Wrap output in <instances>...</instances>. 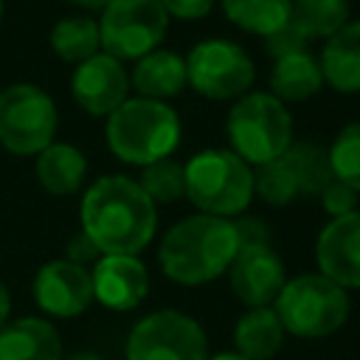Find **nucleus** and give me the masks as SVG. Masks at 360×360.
Instances as JSON below:
<instances>
[{
  "label": "nucleus",
  "mask_w": 360,
  "mask_h": 360,
  "mask_svg": "<svg viewBox=\"0 0 360 360\" xmlns=\"http://www.w3.org/2000/svg\"><path fill=\"white\" fill-rule=\"evenodd\" d=\"M82 225L104 256H138L155 236L158 211L138 180L107 174L84 191Z\"/></svg>",
  "instance_id": "1"
},
{
  "label": "nucleus",
  "mask_w": 360,
  "mask_h": 360,
  "mask_svg": "<svg viewBox=\"0 0 360 360\" xmlns=\"http://www.w3.org/2000/svg\"><path fill=\"white\" fill-rule=\"evenodd\" d=\"M239 250L231 219L194 214L180 219L160 242V267L177 284H205L222 276Z\"/></svg>",
  "instance_id": "2"
},
{
  "label": "nucleus",
  "mask_w": 360,
  "mask_h": 360,
  "mask_svg": "<svg viewBox=\"0 0 360 360\" xmlns=\"http://www.w3.org/2000/svg\"><path fill=\"white\" fill-rule=\"evenodd\" d=\"M107 143L118 160L149 166L177 149L180 118L166 101L127 98L107 115Z\"/></svg>",
  "instance_id": "3"
},
{
  "label": "nucleus",
  "mask_w": 360,
  "mask_h": 360,
  "mask_svg": "<svg viewBox=\"0 0 360 360\" xmlns=\"http://www.w3.org/2000/svg\"><path fill=\"white\" fill-rule=\"evenodd\" d=\"M183 169L186 197L202 214L228 219L253 200V169L231 149H202Z\"/></svg>",
  "instance_id": "4"
},
{
  "label": "nucleus",
  "mask_w": 360,
  "mask_h": 360,
  "mask_svg": "<svg viewBox=\"0 0 360 360\" xmlns=\"http://www.w3.org/2000/svg\"><path fill=\"white\" fill-rule=\"evenodd\" d=\"M231 152L248 166H262L281 158L292 146V118L273 93H245L225 121Z\"/></svg>",
  "instance_id": "5"
},
{
  "label": "nucleus",
  "mask_w": 360,
  "mask_h": 360,
  "mask_svg": "<svg viewBox=\"0 0 360 360\" xmlns=\"http://www.w3.org/2000/svg\"><path fill=\"white\" fill-rule=\"evenodd\" d=\"M281 326L298 338H323L343 326L349 295L321 273H307L287 281L276 298Z\"/></svg>",
  "instance_id": "6"
},
{
  "label": "nucleus",
  "mask_w": 360,
  "mask_h": 360,
  "mask_svg": "<svg viewBox=\"0 0 360 360\" xmlns=\"http://www.w3.org/2000/svg\"><path fill=\"white\" fill-rule=\"evenodd\" d=\"M56 104L37 84H11L0 93V143L14 155H39L56 135Z\"/></svg>",
  "instance_id": "7"
},
{
  "label": "nucleus",
  "mask_w": 360,
  "mask_h": 360,
  "mask_svg": "<svg viewBox=\"0 0 360 360\" xmlns=\"http://www.w3.org/2000/svg\"><path fill=\"white\" fill-rule=\"evenodd\" d=\"M169 14L160 0H112L101 11V48L104 53L124 59H141L152 53L166 37Z\"/></svg>",
  "instance_id": "8"
},
{
  "label": "nucleus",
  "mask_w": 360,
  "mask_h": 360,
  "mask_svg": "<svg viewBox=\"0 0 360 360\" xmlns=\"http://www.w3.org/2000/svg\"><path fill=\"white\" fill-rule=\"evenodd\" d=\"M186 73L188 84L214 101L242 98L256 79L250 56L231 39H205L194 45L186 56Z\"/></svg>",
  "instance_id": "9"
},
{
  "label": "nucleus",
  "mask_w": 360,
  "mask_h": 360,
  "mask_svg": "<svg viewBox=\"0 0 360 360\" xmlns=\"http://www.w3.org/2000/svg\"><path fill=\"white\" fill-rule=\"evenodd\" d=\"M129 360H205V335L183 312H152L135 323L127 340Z\"/></svg>",
  "instance_id": "10"
},
{
  "label": "nucleus",
  "mask_w": 360,
  "mask_h": 360,
  "mask_svg": "<svg viewBox=\"0 0 360 360\" xmlns=\"http://www.w3.org/2000/svg\"><path fill=\"white\" fill-rule=\"evenodd\" d=\"M70 93L84 112L110 115L127 101L129 93V76L124 70V62H118L110 53H96L84 59L73 70Z\"/></svg>",
  "instance_id": "11"
},
{
  "label": "nucleus",
  "mask_w": 360,
  "mask_h": 360,
  "mask_svg": "<svg viewBox=\"0 0 360 360\" xmlns=\"http://www.w3.org/2000/svg\"><path fill=\"white\" fill-rule=\"evenodd\" d=\"M231 287L250 309L267 307L278 298L284 281V264L270 245H242L228 267Z\"/></svg>",
  "instance_id": "12"
},
{
  "label": "nucleus",
  "mask_w": 360,
  "mask_h": 360,
  "mask_svg": "<svg viewBox=\"0 0 360 360\" xmlns=\"http://www.w3.org/2000/svg\"><path fill=\"white\" fill-rule=\"evenodd\" d=\"M34 298L45 312L56 318H73L90 307L93 278L84 267L68 259L48 262L34 278Z\"/></svg>",
  "instance_id": "13"
},
{
  "label": "nucleus",
  "mask_w": 360,
  "mask_h": 360,
  "mask_svg": "<svg viewBox=\"0 0 360 360\" xmlns=\"http://www.w3.org/2000/svg\"><path fill=\"white\" fill-rule=\"evenodd\" d=\"M321 276L338 287H360V211L332 219L315 245Z\"/></svg>",
  "instance_id": "14"
},
{
  "label": "nucleus",
  "mask_w": 360,
  "mask_h": 360,
  "mask_svg": "<svg viewBox=\"0 0 360 360\" xmlns=\"http://www.w3.org/2000/svg\"><path fill=\"white\" fill-rule=\"evenodd\" d=\"M93 298L110 309H132L149 292L146 267L135 256H101L90 273Z\"/></svg>",
  "instance_id": "15"
},
{
  "label": "nucleus",
  "mask_w": 360,
  "mask_h": 360,
  "mask_svg": "<svg viewBox=\"0 0 360 360\" xmlns=\"http://www.w3.org/2000/svg\"><path fill=\"white\" fill-rule=\"evenodd\" d=\"M323 82L338 93H360V22H346L321 51Z\"/></svg>",
  "instance_id": "16"
},
{
  "label": "nucleus",
  "mask_w": 360,
  "mask_h": 360,
  "mask_svg": "<svg viewBox=\"0 0 360 360\" xmlns=\"http://www.w3.org/2000/svg\"><path fill=\"white\" fill-rule=\"evenodd\" d=\"M132 84L141 93V98L163 101L169 96H177L188 84L186 73V59L177 56L174 51H160L155 48L152 53L141 56L132 70Z\"/></svg>",
  "instance_id": "17"
},
{
  "label": "nucleus",
  "mask_w": 360,
  "mask_h": 360,
  "mask_svg": "<svg viewBox=\"0 0 360 360\" xmlns=\"http://www.w3.org/2000/svg\"><path fill=\"white\" fill-rule=\"evenodd\" d=\"M59 335L42 318H20L0 329V360H59Z\"/></svg>",
  "instance_id": "18"
},
{
  "label": "nucleus",
  "mask_w": 360,
  "mask_h": 360,
  "mask_svg": "<svg viewBox=\"0 0 360 360\" xmlns=\"http://www.w3.org/2000/svg\"><path fill=\"white\" fill-rule=\"evenodd\" d=\"M87 160L70 143H51L37 155V177L48 194L68 197L76 194L84 183Z\"/></svg>",
  "instance_id": "19"
},
{
  "label": "nucleus",
  "mask_w": 360,
  "mask_h": 360,
  "mask_svg": "<svg viewBox=\"0 0 360 360\" xmlns=\"http://www.w3.org/2000/svg\"><path fill=\"white\" fill-rule=\"evenodd\" d=\"M321 84H323L321 65L307 51L276 59V65L270 70V90L281 104L284 101H307L321 90Z\"/></svg>",
  "instance_id": "20"
},
{
  "label": "nucleus",
  "mask_w": 360,
  "mask_h": 360,
  "mask_svg": "<svg viewBox=\"0 0 360 360\" xmlns=\"http://www.w3.org/2000/svg\"><path fill=\"white\" fill-rule=\"evenodd\" d=\"M233 340H236L239 357H245V360H270L281 349L284 326H281L276 309L256 307V309H250L239 318Z\"/></svg>",
  "instance_id": "21"
},
{
  "label": "nucleus",
  "mask_w": 360,
  "mask_h": 360,
  "mask_svg": "<svg viewBox=\"0 0 360 360\" xmlns=\"http://www.w3.org/2000/svg\"><path fill=\"white\" fill-rule=\"evenodd\" d=\"M222 8L231 22L267 39L290 22L292 0H222Z\"/></svg>",
  "instance_id": "22"
},
{
  "label": "nucleus",
  "mask_w": 360,
  "mask_h": 360,
  "mask_svg": "<svg viewBox=\"0 0 360 360\" xmlns=\"http://www.w3.org/2000/svg\"><path fill=\"white\" fill-rule=\"evenodd\" d=\"M290 22L304 39H329L349 22V0H292Z\"/></svg>",
  "instance_id": "23"
},
{
  "label": "nucleus",
  "mask_w": 360,
  "mask_h": 360,
  "mask_svg": "<svg viewBox=\"0 0 360 360\" xmlns=\"http://www.w3.org/2000/svg\"><path fill=\"white\" fill-rule=\"evenodd\" d=\"M101 45L98 22L90 17H65L51 31V48L59 59L82 65L84 59L96 56Z\"/></svg>",
  "instance_id": "24"
},
{
  "label": "nucleus",
  "mask_w": 360,
  "mask_h": 360,
  "mask_svg": "<svg viewBox=\"0 0 360 360\" xmlns=\"http://www.w3.org/2000/svg\"><path fill=\"white\" fill-rule=\"evenodd\" d=\"M287 160L295 172L298 188L307 197H321V191L335 180L332 166H329V152L315 146V143H292L287 152Z\"/></svg>",
  "instance_id": "25"
},
{
  "label": "nucleus",
  "mask_w": 360,
  "mask_h": 360,
  "mask_svg": "<svg viewBox=\"0 0 360 360\" xmlns=\"http://www.w3.org/2000/svg\"><path fill=\"white\" fill-rule=\"evenodd\" d=\"M253 191H259V197L270 205H287L301 194L287 155H281L270 163H262L253 172Z\"/></svg>",
  "instance_id": "26"
},
{
  "label": "nucleus",
  "mask_w": 360,
  "mask_h": 360,
  "mask_svg": "<svg viewBox=\"0 0 360 360\" xmlns=\"http://www.w3.org/2000/svg\"><path fill=\"white\" fill-rule=\"evenodd\" d=\"M329 166L335 180L360 194V121L346 124L329 146Z\"/></svg>",
  "instance_id": "27"
},
{
  "label": "nucleus",
  "mask_w": 360,
  "mask_h": 360,
  "mask_svg": "<svg viewBox=\"0 0 360 360\" xmlns=\"http://www.w3.org/2000/svg\"><path fill=\"white\" fill-rule=\"evenodd\" d=\"M138 186L146 191V197L152 202H172L186 194V169L172 158L155 160V163L143 166Z\"/></svg>",
  "instance_id": "28"
},
{
  "label": "nucleus",
  "mask_w": 360,
  "mask_h": 360,
  "mask_svg": "<svg viewBox=\"0 0 360 360\" xmlns=\"http://www.w3.org/2000/svg\"><path fill=\"white\" fill-rule=\"evenodd\" d=\"M321 205L323 211H329L335 219L338 217H346L352 211H357V191L343 186L340 180H332L323 191H321Z\"/></svg>",
  "instance_id": "29"
},
{
  "label": "nucleus",
  "mask_w": 360,
  "mask_h": 360,
  "mask_svg": "<svg viewBox=\"0 0 360 360\" xmlns=\"http://www.w3.org/2000/svg\"><path fill=\"white\" fill-rule=\"evenodd\" d=\"M304 51H307V39H304V34L292 22H287L284 28H278L276 34L267 37V53L273 59H284V56L304 53Z\"/></svg>",
  "instance_id": "30"
},
{
  "label": "nucleus",
  "mask_w": 360,
  "mask_h": 360,
  "mask_svg": "<svg viewBox=\"0 0 360 360\" xmlns=\"http://www.w3.org/2000/svg\"><path fill=\"white\" fill-rule=\"evenodd\" d=\"M166 14L180 20H200L214 8V0H160Z\"/></svg>",
  "instance_id": "31"
},
{
  "label": "nucleus",
  "mask_w": 360,
  "mask_h": 360,
  "mask_svg": "<svg viewBox=\"0 0 360 360\" xmlns=\"http://www.w3.org/2000/svg\"><path fill=\"white\" fill-rule=\"evenodd\" d=\"M98 248H96V242L82 231V233H76L73 239H70V245H68V262H73V264H79V267H84L87 262H96L98 259Z\"/></svg>",
  "instance_id": "32"
},
{
  "label": "nucleus",
  "mask_w": 360,
  "mask_h": 360,
  "mask_svg": "<svg viewBox=\"0 0 360 360\" xmlns=\"http://www.w3.org/2000/svg\"><path fill=\"white\" fill-rule=\"evenodd\" d=\"M233 228H236V236H239V248L242 245H267V228H264L262 219L245 217V219H236Z\"/></svg>",
  "instance_id": "33"
},
{
  "label": "nucleus",
  "mask_w": 360,
  "mask_h": 360,
  "mask_svg": "<svg viewBox=\"0 0 360 360\" xmlns=\"http://www.w3.org/2000/svg\"><path fill=\"white\" fill-rule=\"evenodd\" d=\"M8 307H11V301H8V290L3 287V281H0V329L6 326V318H8Z\"/></svg>",
  "instance_id": "34"
},
{
  "label": "nucleus",
  "mask_w": 360,
  "mask_h": 360,
  "mask_svg": "<svg viewBox=\"0 0 360 360\" xmlns=\"http://www.w3.org/2000/svg\"><path fill=\"white\" fill-rule=\"evenodd\" d=\"M70 3H76V6H84V8H107L112 0H70Z\"/></svg>",
  "instance_id": "35"
},
{
  "label": "nucleus",
  "mask_w": 360,
  "mask_h": 360,
  "mask_svg": "<svg viewBox=\"0 0 360 360\" xmlns=\"http://www.w3.org/2000/svg\"><path fill=\"white\" fill-rule=\"evenodd\" d=\"M70 360H101V357H96V354H90V352H82V354H73Z\"/></svg>",
  "instance_id": "36"
},
{
  "label": "nucleus",
  "mask_w": 360,
  "mask_h": 360,
  "mask_svg": "<svg viewBox=\"0 0 360 360\" xmlns=\"http://www.w3.org/2000/svg\"><path fill=\"white\" fill-rule=\"evenodd\" d=\"M214 360H245V357H239V354H217Z\"/></svg>",
  "instance_id": "37"
},
{
  "label": "nucleus",
  "mask_w": 360,
  "mask_h": 360,
  "mask_svg": "<svg viewBox=\"0 0 360 360\" xmlns=\"http://www.w3.org/2000/svg\"><path fill=\"white\" fill-rule=\"evenodd\" d=\"M0 17H3V0H0Z\"/></svg>",
  "instance_id": "38"
}]
</instances>
